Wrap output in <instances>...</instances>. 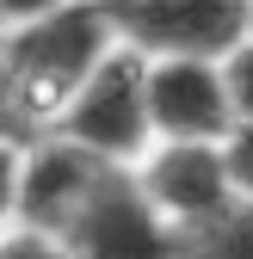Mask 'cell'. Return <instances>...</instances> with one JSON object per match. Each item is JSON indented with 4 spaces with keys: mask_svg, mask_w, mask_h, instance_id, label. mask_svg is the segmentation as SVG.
Wrapping results in <instances>:
<instances>
[{
    "mask_svg": "<svg viewBox=\"0 0 253 259\" xmlns=\"http://www.w3.org/2000/svg\"><path fill=\"white\" fill-rule=\"evenodd\" d=\"M0 44H7L19 117L37 142L62 123V111L80 99V87L105 68V56L117 50V25H111L105 0H68V7H56L31 25L0 31Z\"/></svg>",
    "mask_w": 253,
    "mask_h": 259,
    "instance_id": "obj_1",
    "label": "cell"
},
{
    "mask_svg": "<svg viewBox=\"0 0 253 259\" xmlns=\"http://www.w3.org/2000/svg\"><path fill=\"white\" fill-rule=\"evenodd\" d=\"M117 44L142 62H229L253 37L247 0H105Z\"/></svg>",
    "mask_w": 253,
    "mask_h": 259,
    "instance_id": "obj_2",
    "label": "cell"
},
{
    "mask_svg": "<svg viewBox=\"0 0 253 259\" xmlns=\"http://www.w3.org/2000/svg\"><path fill=\"white\" fill-rule=\"evenodd\" d=\"M50 136L74 142L87 154L111 160V167H142L154 148V123H148V62L136 50H111L105 68L80 87V99L62 111Z\"/></svg>",
    "mask_w": 253,
    "mask_h": 259,
    "instance_id": "obj_3",
    "label": "cell"
},
{
    "mask_svg": "<svg viewBox=\"0 0 253 259\" xmlns=\"http://www.w3.org/2000/svg\"><path fill=\"white\" fill-rule=\"evenodd\" d=\"M56 241L74 259H173V222L148 204L136 167H105Z\"/></svg>",
    "mask_w": 253,
    "mask_h": 259,
    "instance_id": "obj_4",
    "label": "cell"
},
{
    "mask_svg": "<svg viewBox=\"0 0 253 259\" xmlns=\"http://www.w3.org/2000/svg\"><path fill=\"white\" fill-rule=\"evenodd\" d=\"M148 123L154 142H229L235 99L223 62H148Z\"/></svg>",
    "mask_w": 253,
    "mask_h": 259,
    "instance_id": "obj_5",
    "label": "cell"
},
{
    "mask_svg": "<svg viewBox=\"0 0 253 259\" xmlns=\"http://www.w3.org/2000/svg\"><path fill=\"white\" fill-rule=\"evenodd\" d=\"M148 204L161 210L173 229L185 222H204L223 204H235V185H229V154L223 142H154L148 160L136 167Z\"/></svg>",
    "mask_w": 253,
    "mask_h": 259,
    "instance_id": "obj_6",
    "label": "cell"
},
{
    "mask_svg": "<svg viewBox=\"0 0 253 259\" xmlns=\"http://www.w3.org/2000/svg\"><path fill=\"white\" fill-rule=\"evenodd\" d=\"M0 259H74V253L62 247L56 235H44V229L7 222V229H0Z\"/></svg>",
    "mask_w": 253,
    "mask_h": 259,
    "instance_id": "obj_7",
    "label": "cell"
},
{
    "mask_svg": "<svg viewBox=\"0 0 253 259\" xmlns=\"http://www.w3.org/2000/svg\"><path fill=\"white\" fill-rule=\"evenodd\" d=\"M223 74H229V99H235V130L253 123V37L223 62Z\"/></svg>",
    "mask_w": 253,
    "mask_h": 259,
    "instance_id": "obj_8",
    "label": "cell"
},
{
    "mask_svg": "<svg viewBox=\"0 0 253 259\" xmlns=\"http://www.w3.org/2000/svg\"><path fill=\"white\" fill-rule=\"evenodd\" d=\"M223 154H229V185H235V198L253 204V123L235 130V136L223 142Z\"/></svg>",
    "mask_w": 253,
    "mask_h": 259,
    "instance_id": "obj_9",
    "label": "cell"
},
{
    "mask_svg": "<svg viewBox=\"0 0 253 259\" xmlns=\"http://www.w3.org/2000/svg\"><path fill=\"white\" fill-rule=\"evenodd\" d=\"M0 142H13V148H31V130H25V117H19L13 74H7V44H0Z\"/></svg>",
    "mask_w": 253,
    "mask_h": 259,
    "instance_id": "obj_10",
    "label": "cell"
},
{
    "mask_svg": "<svg viewBox=\"0 0 253 259\" xmlns=\"http://www.w3.org/2000/svg\"><path fill=\"white\" fill-rule=\"evenodd\" d=\"M19 154H25V148L0 142V229L13 222V198H19Z\"/></svg>",
    "mask_w": 253,
    "mask_h": 259,
    "instance_id": "obj_11",
    "label": "cell"
},
{
    "mask_svg": "<svg viewBox=\"0 0 253 259\" xmlns=\"http://www.w3.org/2000/svg\"><path fill=\"white\" fill-rule=\"evenodd\" d=\"M56 7H68V0H0V31H13V25H31V19H44Z\"/></svg>",
    "mask_w": 253,
    "mask_h": 259,
    "instance_id": "obj_12",
    "label": "cell"
},
{
    "mask_svg": "<svg viewBox=\"0 0 253 259\" xmlns=\"http://www.w3.org/2000/svg\"><path fill=\"white\" fill-rule=\"evenodd\" d=\"M247 7H253V0H247Z\"/></svg>",
    "mask_w": 253,
    "mask_h": 259,
    "instance_id": "obj_13",
    "label": "cell"
}]
</instances>
